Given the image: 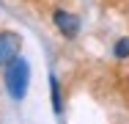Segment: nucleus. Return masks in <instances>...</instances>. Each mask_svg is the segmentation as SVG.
<instances>
[{
  "label": "nucleus",
  "mask_w": 129,
  "mask_h": 124,
  "mask_svg": "<svg viewBox=\"0 0 129 124\" xmlns=\"http://www.w3.org/2000/svg\"><path fill=\"white\" fill-rule=\"evenodd\" d=\"M19 52V36L17 33H0V64H11Z\"/></svg>",
  "instance_id": "2"
},
{
  "label": "nucleus",
  "mask_w": 129,
  "mask_h": 124,
  "mask_svg": "<svg viewBox=\"0 0 129 124\" xmlns=\"http://www.w3.org/2000/svg\"><path fill=\"white\" fill-rule=\"evenodd\" d=\"M115 55H118V58L129 55V39H124V42H118V44H115Z\"/></svg>",
  "instance_id": "5"
},
{
  "label": "nucleus",
  "mask_w": 129,
  "mask_h": 124,
  "mask_svg": "<svg viewBox=\"0 0 129 124\" xmlns=\"http://www.w3.org/2000/svg\"><path fill=\"white\" fill-rule=\"evenodd\" d=\"M27 80H30V66L22 58H14L11 64H6V88L14 99H22L27 91Z\"/></svg>",
  "instance_id": "1"
},
{
  "label": "nucleus",
  "mask_w": 129,
  "mask_h": 124,
  "mask_svg": "<svg viewBox=\"0 0 129 124\" xmlns=\"http://www.w3.org/2000/svg\"><path fill=\"white\" fill-rule=\"evenodd\" d=\"M55 25L66 39H74L80 33V19L74 14H69V11H55Z\"/></svg>",
  "instance_id": "3"
},
{
  "label": "nucleus",
  "mask_w": 129,
  "mask_h": 124,
  "mask_svg": "<svg viewBox=\"0 0 129 124\" xmlns=\"http://www.w3.org/2000/svg\"><path fill=\"white\" fill-rule=\"evenodd\" d=\"M50 86H52V105H55V113H60V94H58V80L50 77Z\"/></svg>",
  "instance_id": "4"
}]
</instances>
